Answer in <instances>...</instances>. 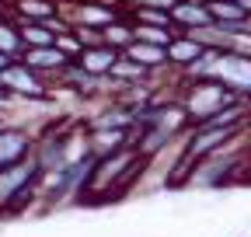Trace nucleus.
<instances>
[{"instance_id":"nucleus-18","label":"nucleus","mask_w":251,"mask_h":237,"mask_svg":"<svg viewBox=\"0 0 251 237\" xmlns=\"http://www.w3.org/2000/svg\"><path fill=\"white\" fill-rule=\"evenodd\" d=\"M133 39H136V35H133V21L126 18V14H122V18H115V21H108V24L101 28V42L115 46L119 52H122L126 46H129Z\"/></svg>"},{"instance_id":"nucleus-10","label":"nucleus","mask_w":251,"mask_h":237,"mask_svg":"<svg viewBox=\"0 0 251 237\" xmlns=\"http://www.w3.org/2000/svg\"><path fill=\"white\" fill-rule=\"evenodd\" d=\"M70 24H84V28H105L108 21L122 18L126 7H112V4H98V0H84L77 7H63Z\"/></svg>"},{"instance_id":"nucleus-8","label":"nucleus","mask_w":251,"mask_h":237,"mask_svg":"<svg viewBox=\"0 0 251 237\" xmlns=\"http://www.w3.org/2000/svg\"><path fill=\"white\" fill-rule=\"evenodd\" d=\"M35 136L39 133H31L21 122H0V167L28 161L31 157V146H35Z\"/></svg>"},{"instance_id":"nucleus-13","label":"nucleus","mask_w":251,"mask_h":237,"mask_svg":"<svg viewBox=\"0 0 251 237\" xmlns=\"http://www.w3.org/2000/svg\"><path fill=\"white\" fill-rule=\"evenodd\" d=\"M164 49H168V67L181 73V70H185L188 63H192V59H196L206 46H202L196 35H188V32H175V39H171Z\"/></svg>"},{"instance_id":"nucleus-2","label":"nucleus","mask_w":251,"mask_h":237,"mask_svg":"<svg viewBox=\"0 0 251 237\" xmlns=\"http://www.w3.org/2000/svg\"><path fill=\"white\" fill-rule=\"evenodd\" d=\"M175 98H178V105L188 115V126H192V122H202V118L216 115L220 108L234 105L241 95L234 91V87H227L224 80H216V77H202V80H181Z\"/></svg>"},{"instance_id":"nucleus-16","label":"nucleus","mask_w":251,"mask_h":237,"mask_svg":"<svg viewBox=\"0 0 251 237\" xmlns=\"http://www.w3.org/2000/svg\"><path fill=\"white\" fill-rule=\"evenodd\" d=\"M206 7H209L213 24H248L251 21L241 0H206Z\"/></svg>"},{"instance_id":"nucleus-1","label":"nucleus","mask_w":251,"mask_h":237,"mask_svg":"<svg viewBox=\"0 0 251 237\" xmlns=\"http://www.w3.org/2000/svg\"><path fill=\"white\" fill-rule=\"evenodd\" d=\"M147 164H150V161L136 150L133 143L119 146V150H112V154L94 157L91 174H87L84 192H80L77 202H108V199L126 195V192L140 182V174H143Z\"/></svg>"},{"instance_id":"nucleus-15","label":"nucleus","mask_w":251,"mask_h":237,"mask_svg":"<svg viewBox=\"0 0 251 237\" xmlns=\"http://www.w3.org/2000/svg\"><path fill=\"white\" fill-rule=\"evenodd\" d=\"M11 14L18 21H52L63 14L56 0H11Z\"/></svg>"},{"instance_id":"nucleus-14","label":"nucleus","mask_w":251,"mask_h":237,"mask_svg":"<svg viewBox=\"0 0 251 237\" xmlns=\"http://www.w3.org/2000/svg\"><path fill=\"white\" fill-rule=\"evenodd\" d=\"M122 56L133 59V63H140V67H147V70H171L168 67V49L153 46V42H143V39H133L122 49Z\"/></svg>"},{"instance_id":"nucleus-9","label":"nucleus","mask_w":251,"mask_h":237,"mask_svg":"<svg viewBox=\"0 0 251 237\" xmlns=\"http://www.w3.org/2000/svg\"><path fill=\"white\" fill-rule=\"evenodd\" d=\"M21 63H28L35 73H42L46 80H56V73L70 63V56L63 52L59 46H25V52L18 56Z\"/></svg>"},{"instance_id":"nucleus-5","label":"nucleus","mask_w":251,"mask_h":237,"mask_svg":"<svg viewBox=\"0 0 251 237\" xmlns=\"http://www.w3.org/2000/svg\"><path fill=\"white\" fill-rule=\"evenodd\" d=\"M74 143H77V140H74L67 129H56V126H49L46 133L35 136V146H31V161H35V167L42 171V178L56 174L63 164L74 157V154H80L84 146H87V136H84V143H80V150H74Z\"/></svg>"},{"instance_id":"nucleus-6","label":"nucleus","mask_w":251,"mask_h":237,"mask_svg":"<svg viewBox=\"0 0 251 237\" xmlns=\"http://www.w3.org/2000/svg\"><path fill=\"white\" fill-rule=\"evenodd\" d=\"M0 84L11 91L14 101H49L52 98V80H46L42 73H35L28 63L14 59L0 70Z\"/></svg>"},{"instance_id":"nucleus-17","label":"nucleus","mask_w":251,"mask_h":237,"mask_svg":"<svg viewBox=\"0 0 251 237\" xmlns=\"http://www.w3.org/2000/svg\"><path fill=\"white\" fill-rule=\"evenodd\" d=\"M0 52H7V56H21L25 52V39H21V21L7 11V14H0Z\"/></svg>"},{"instance_id":"nucleus-21","label":"nucleus","mask_w":251,"mask_h":237,"mask_svg":"<svg viewBox=\"0 0 251 237\" xmlns=\"http://www.w3.org/2000/svg\"><path fill=\"white\" fill-rule=\"evenodd\" d=\"M11 11V0H0V14H7Z\"/></svg>"},{"instance_id":"nucleus-20","label":"nucleus","mask_w":251,"mask_h":237,"mask_svg":"<svg viewBox=\"0 0 251 237\" xmlns=\"http://www.w3.org/2000/svg\"><path fill=\"white\" fill-rule=\"evenodd\" d=\"M7 63H14V56H7V52H0V70H4Z\"/></svg>"},{"instance_id":"nucleus-4","label":"nucleus","mask_w":251,"mask_h":237,"mask_svg":"<svg viewBox=\"0 0 251 237\" xmlns=\"http://www.w3.org/2000/svg\"><path fill=\"white\" fill-rule=\"evenodd\" d=\"M91 164H94V154L84 150L74 154L67 164H63L56 174L42 178V189H39V199H46V206H63V202H77L80 192H84V182L91 174Z\"/></svg>"},{"instance_id":"nucleus-7","label":"nucleus","mask_w":251,"mask_h":237,"mask_svg":"<svg viewBox=\"0 0 251 237\" xmlns=\"http://www.w3.org/2000/svg\"><path fill=\"white\" fill-rule=\"evenodd\" d=\"M209 77L224 80L227 87H234L241 98H248V95H251V56L220 49V52H216V63H213V70H209Z\"/></svg>"},{"instance_id":"nucleus-11","label":"nucleus","mask_w":251,"mask_h":237,"mask_svg":"<svg viewBox=\"0 0 251 237\" xmlns=\"http://www.w3.org/2000/svg\"><path fill=\"white\" fill-rule=\"evenodd\" d=\"M74 59H77V63H80L87 73H94V77H108L112 67H115V59H119V49L108 46V42H91V46H84Z\"/></svg>"},{"instance_id":"nucleus-12","label":"nucleus","mask_w":251,"mask_h":237,"mask_svg":"<svg viewBox=\"0 0 251 237\" xmlns=\"http://www.w3.org/2000/svg\"><path fill=\"white\" fill-rule=\"evenodd\" d=\"M171 24L178 28V32H196V28L213 24L206 0H178V4L171 7Z\"/></svg>"},{"instance_id":"nucleus-3","label":"nucleus","mask_w":251,"mask_h":237,"mask_svg":"<svg viewBox=\"0 0 251 237\" xmlns=\"http://www.w3.org/2000/svg\"><path fill=\"white\" fill-rule=\"evenodd\" d=\"M39 189H42V171L31 157L0 167V216L21 213L31 199H39Z\"/></svg>"},{"instance_id":"nucleus-19","label":"nucleus","mask_w":251,"mask_h":237,"mask_svg":"<svg viewBox=\"0 0 251 237\" xmlns=\"http://www.w3.org/2000/svg\"><path fill=\"white\" fill-rule=\"evenodd\" d=\"M133 35L143 39V42H153V46H168L175 39V28H161V24H140L133 21Z\"/></svg>"}]
</instances>
